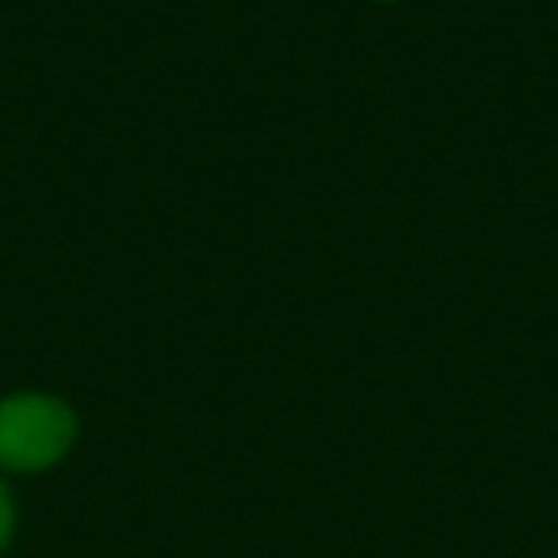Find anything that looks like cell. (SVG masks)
<instances>
[{
	"instance_id": "obj_2",
	"label": "cell",
	"mask_w": 558,
	"mask_h": 558,
	"mask_svg": "<svg viewBox=\"0 0 558 558\" xmlns=\"http://www.w3.org/2000/svg\"><path fill=\"white\" fill-rule=\"evenodd\" d=\"M9 527H12V505H9L4 486H0V547H4V539H9Z\"/></svg>"
},
{
	"instance_id": "obj_1",
	"label": "cell",
	"mask_w": 558,
	"mask_h": 558,
	"mask_svg": "<svg viewBox=\"0 0 558 558\" xmlns=\"http://www.w3.org/2000/svg\"><path fill=\"white\" fill-rule=\"evenodd\" d=\"M73 444V413L43 395L0 402V463L9 471H43Z\"/></svg>"
}]
</instances>
